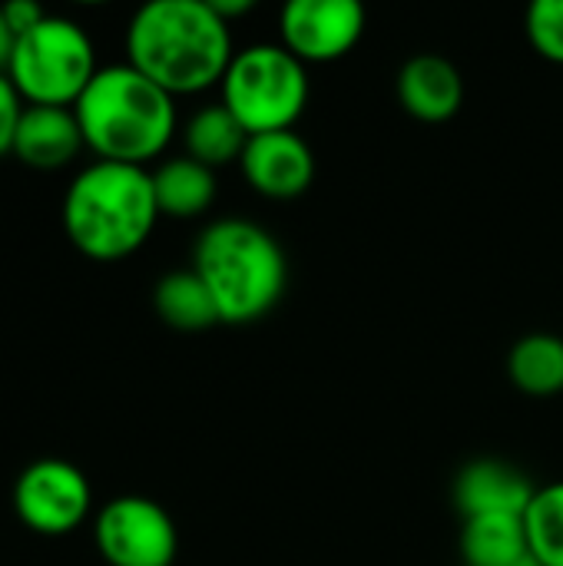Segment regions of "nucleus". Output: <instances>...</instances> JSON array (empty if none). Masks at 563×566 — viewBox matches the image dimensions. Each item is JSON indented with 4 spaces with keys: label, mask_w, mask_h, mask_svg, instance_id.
<instances>
[{
    "label": "nucleus",
    "mask_w": 563,
    "mask_h": 566,
    "mask_svg": "<svg viewBox=\"0 0 563 566\" xmlns=\"http://www.w3.org/2000/svg\"><path fill=\"white\" fill-rule=\"evenodd\" d=\"M232 56L229 23L209 0H149L126 27V63L169 96L219 86Z\"/></svg>",
    "instance_id": "obj_1"
},
{
    "label": "nucleus",
    "mask_w": 563,
    "mask_h": 566,
    "mask_svg": "<svg viewBox=\"0 0 563 566\" xmlns=\"http://www.w3.org/2000/svg\"><path fill=\"white\" fill-rule=\"evenodd\" d=\"M86 149L96 159L146 166L176 133V96L129 63L100 66L73 103Z\"/></svg>",
    "instance_id": "obj_2"
},
{
    "label": "nucleus",
    "mask_w": 563,
    "mask_h": 566,
    "mask_svg": "<svg viewBox=\"0 0 563 566\" xmlns=\"http://www.w3.org/2000/svg\"><path fill=\"white\" fill-rule=\"evenodd\" d=\"M60 212L66 239L86 259H126L146 245L159 222L153 172L146 166L96 159L73 176Z\"/></svg>",
    "instance_id": "obj_3"
},
{
    "label": "nucleus",
    "mask_w": 563,
    "mask_h": 566,
    "mask_svg": "<svg viewBox=\"0 0 563 566\" xmlns=\"http://www.w3.org/2000/svg\"><path fill=\"white\" fill-rule=\"evenodd\" d=\"M192 272L209 289L226 325L265 318L285 295L289 262L275 235L249 219L209 222L192 249Z\"/></svg>",
    "instance_id": "obj_4"
},
{
    "label": "nucleus",
    "mask_w": 563,
    "mask_h": 566,
    "mask_svg": "<svg viewBox=\"0 0 563 566\" xmlns=\"http://www.w3.org/2000/svg\"><path fill=\"white\" fill-rule=\"evenodd\" d=\"M222 106L249 136L282 133L309 106V73L282 43H252L239 50L219 83Z\"/></svg>",
    "instance_id": "obj_5"
},
{
    "label": "nucleus",
    "mask_w": 563,
    "mask_h": 566,
    "mask_svg": "<svg viewBox=\"0 0 563 566\" xmlns=\"http://www.w3.org/2000/svg\"><path fill=\"white\" fill-rule=\"evenodd\" d=\"M96 70L90 33L70 17L46 13L17 36L7 76L30 106H73Z\"/></svg>",
    "instance_id": "obj_6"
},
{
    "label": "nucleus",
    "mask_w": 563,
    "mask_h": 566,
    "mask_svg": "<svg viewBox=\"0 0 563 566\" xmlns=\"http://www.w3.org/2000/svg\"><path fill=\"white\" fill-rule=\"evenodd\" d=\"M93 541L110 566H173L179 534L163 504L123 494L100 507Z\"/></svg>",
    "instance_id": "obj_7"
},
{
    "label": "nucleus",
    "mask_w": 563,
    "mask_h": 566,
    "mask_svg": "<svg viewBox=\"0 0 563 566\" xmlns=\"http://www.w3.org/2000/svg\"><path fill=\"white\" fill-rule=\"evenodd\" d=\"M93 507L86 474L63 458H40L27 464L13 484V514L43 537L73 534Z\"/></svg>",
    "instance_id": "obj_8"
},
{
    "label": "nucleus",
    "mask_w": 563,
    "mask_h": 566,
    "mask_svg": "<svg viewBox=\"0 0 563 566\" xmlns=\"http://www.w3.org/2000/svg\"><path fill=\"white\" fill-rule=\"evenodd\" d=\"M365 20L358 0H289L279 13V33L282 46L305 66L335 63L358 46Z\"/></svg>",
    "instance_id": "obj_9"
},
{
    "label": "nucleus",
    "mask_w": 563,
    "mask_h": 566,
    "mask_svg": "<svg viewBox=\"0 0 563 566\" xmlns=\"http://www.w3.org/2000/svg\"><path fill=\"white\" fill-rule=\"evenodd\" d=\"M239 166L246 182L265 199H295L315 179V156L295 129L249 136Z\"/></svg>",
    "instance_id": "obj_10"
},
{
    "label": "nucleus",
    "mask_w": 563,
    "mask_h": 566,
    "mask_svg": "<svg viewBox=\"0 0 563 566\" xmlns=\"http://www.w3.org/2000/svg\"><path fill=\"white\" fill-rule=\"evenodd\" d=\"M534 494L538 488L531 484V478L508 461H491V458L471 461L455 478V504L465 521L481 517V514H521L524 517Z\"/></svg>",
    "instance_id": "obj_11"
},
{
    "label": "nucleus",
    "mask_w": 563,
    "mask_h": 566,
    "mask_svg": "<svg viewBox=\"0 0 563 566\" xmlns=\"http://www.w3.org/2000/svg\"><path fill=\"white\" fill-rule=\"evenodd\" d=\"M398 99L421 123H448L465 103L461 70L441 53H418L398 70Z\"/></svg>",
    "instance_id": "obj_12"
},
{
    "label": "nucleus",
    "mask_w": 563,
    "mask_h": 566,
    "mask_svg": "<svg viewBox=\"0 0 563 566\" xmlns=\"http://www.w3.org/2000/svg\"><path fill=\"white\" fill-rule=\"evenodd\" d=\"M80 149H86V143L73 106H23L10 149L23 166L43 172L63 169L80 156Z\"/></svg>",
    "instance_id": "obj_13"
},
{
    "label": "nucleus",
    "mask_w": 563,
    "mask_h": 566,
    "mask_svg": "<svg viewBox=\"0 0 563 566\" xmlns=\"http://www.w3.org/2000/svg\"><path fill=\"white\" fill-rule=\"evenodd\" d=\"M153 192L159 216L196 219L216 202V169L189 156H173L153 169Z\"/></svg>",
    "instance_id": "obj_14"
},
{
    "label": "nucleus",
    "mask_w": 563,
    "mask_h": 566,
    "mask_svg": "<svg viewBox=\"0 0 563 566\" xmlns=\"http://www.w3.org/2000/svg\"><path fill=\"white\" fill-rule=\"evenodd\" d=\"M531 554L521 514H481L461 527V557L468 566H511Z\"/></svg>",
    "instance_id": "obj_15"
},
{
    "label": "nucleus",
    "mask_w": 563,
    "mask_h": 566,
    "mask_svg": "<svg viewBox=\"0 0 563 566\" xmlns=\"http://www.w3.org/2000/svg\"><path fill=\"white\" fill-rule=\"evenodd\" d=\"M183 143H186L189 159H196L209 169H222V166L242 159L249 133L222 103H212L189 116V123L183 129Z\"/></svg>",
    "instance_id": "obj_16"
},
{
    "label": "nucleus",
    "mask_w": 563,
    "mask_h": 566,
    "mask_svg": "<svg viewBox=\"0 0 563 566\" xmlns=\"http://www.w3.org/2000/svg\"><path fill=\"white\" fill-rule=\"evenodd\" d=\"M153 308L176 332H206L222 322L209 289L192 269L163 275L153 289Z\"/></svg>",
    "instance_id": "obj_17"
},
{
    "label": "nucleus",
    "mask_w": 563,
    "mask_h": 566,
    "mask_svg": "<svg viewBox=\"0 0 563 566\" xmlns=\"http://www.w3.org/2000/svg\"><path fill=\"white\" fill-rule=\"evenodd\" d=\"M508 378L528 398H554L563 391V338L534 332L514 342L508 355Z\"/></svg>",
    "instance_id": "obj_18"
},
{
    "label": "nucleus",
    "mask_w": 563,
    "mask_h": 566,
    "mask_svg": "<svg viewBox=\"0 0 563 566\" xmlns=\"http://www.w3.org/2000/svg\"><path fill=\"white\" fill-rule=\"evenodd\" d=\"M524 531L538 564L563 566V481L538 488L524 511Z\"/></svg>",
    "instance_id": "obj_19"
},
{
    "label": "nucleus",
    "mask_w": 563,
    "mask_h": 566,
    "mask_svg": "<svg viewBox=\"0 0 563 566\" xmlns=\"http://www.w3.org/2000/svg\"><path fill=\"white\" fill-rule=\"evenodd\" d=\"M524 30H528L531 46L544 60L563 66V0H538V3H531Z\"/></svg>",
    "instance_id": "obj_20"
},
{
    "label": "nucleus",
    "mask_w": 563,
    "mask_h": 566,
    "mask_svg": "<svg viewBox=\"0 0 563 566\" xmlns=\"http://www.w3.org/2000/svg\"><path fill=\"white\" fill-rule=\"evenodd\" d=\"M23 96L17 93V86L10 83L7 73H0V156L13 149V136L23 116Z\"/></svg>",
    "instance_id": "obj_21"
},
{
    "label": "nucleus",
    "mask_w": 563,
    "mask_h": 566,
    "mask_svg": "<svg viewBox=\"0 0 563 566\" xmlns=\"http://www.w3.org/2000/svg\"><path fill=\"white\" fill-rule=\"evenodd\" d=\"M3 7V17H7V23H10V30L20 36V33H27L30 27H37L43 17H46V10L37 3V0H7V3H0Z\"/></svg>",
    "instance_id": "obj_22"
},
{
    "label": "nucleus",
    "mask_w": 563,
    "mask_h": 566,
    "mask_svg": "<svg viewBox=\"0 0 563 566\" xmlns=\"http://www.w3.org/2000/svg\"><path fill=\"white\" fill-rule=\"evenodd\" d=\"M13 43H17V33L10 30V23H7V17H3V7H0V73H7V66H10Z\"/></svg>",
    "instance_id": "obj_23"
},
{
    "label": "nucleus",
    "mask_w": 563,
    "mask_h": 566,
    "mask_svg": "<svg viewBox=\"0 0 563 566\" xmlns=\"http://www.w3.org/2000/svg\"><path fill=\"white\" fill-rule=\"evenodd\" d=\"M212 3V10L226 20V23H232V17H242V13H249L256 3L252 0H209Z\"/></svg>",
    "instance_id": "obj_24"
},
{
    "label": "nucleus",
    "mask_w": 563,
    "mask_h": 566,
    "mask_svg": "<svg viewBox=\"0 0 563 566\" xmlns=\"http://www.w3.org/2000/svg\"><path fill=\"white\" fill-rule=\"evenodd\" d=\"M511 566H541V564H538V557H534V554H528L524 560H518V564H511Z\"/></svg>",
    "instance_id": "obj_25"
}]
</instances>
